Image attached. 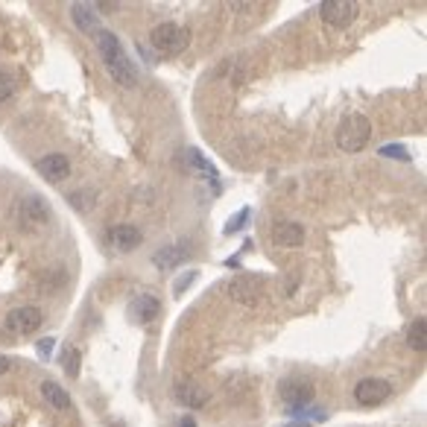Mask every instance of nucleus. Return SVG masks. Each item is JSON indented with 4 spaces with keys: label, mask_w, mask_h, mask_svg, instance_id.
<instances>
[{
    "label": "nucleus",
    "mask_w": 427,
    "mask_h": 427,
    "mask_svg": "<svg viewBox=\"0 0 427 427\" xmlns=\"http://www.w3.org/2000/svg\"><path fill=\"white\" fill-rule=\"evenodd\" d=\"M88 39L94 41L97 53L103 56V65H106V71L111 74V79H114L117 85H124V88H135V82H138L135 65H132L129 53L124 50V44H120V39L111 33V29H106V26H97V29H94V33H91Z\"/></svg>",
    "instance_id": "obj_1"
},
{
    "label": "nucleus",
    "mask_w": 427,
    "mask_h": 427,
    "mask_svg": "<svg viewBox=\"0 0 427 427\" xmlns=\"http://www.w3.org/2000/svg\"><path fill=\"white\" fill-rule=\"evenodd\" d=\"M372 138V124L369 117L360 114V111H351L340 120V129H337V146L343 152H360L366 149V144H369Z\"/></svg>",
    "instance_id": "obj_2"
},
{
    "label": "nucleus",
    "mask_w": 427,
    "mask_h": 427,
    "mask_svg": "<svg viewBox=\"0 0 427 427\" xmlns=\"http://www.w3.org/2000/svg\"><path fill=\"white\" fill-rule=\"evenodd\" d=\"M149 41L161 56H179V53H185L191 47V29L181 26V24L167 21V24H159L156 29H152Z\"/></svg>",
    "instance_id": "obj_3"
},
{
    "label": "nucleus",
    "mask_w": 427,
    "mask_h": 427,
    "mask_svg": "<svg viewBox=\"0 0 427 427\" xmlns=\"http://www.w3.org/2000/svg\"><path fill=\"white\" fill-rule=\"evenodd\" d=\"M15 220H18V226L21 228H26V231H39V228H44L50 220H53V211H50V205L44 202V196H24L18 205H15Z\"/></svg>",
    "instance_id": "obj_4"
},
{
    "label": "nucleus",
    "mask_w": 427,
    "mask_h": 427,
    "mask_svg": "<svg viewBox=\"0 0 427 427\" xmlns=\"http://www.w3.org/2000/svg\"><path fill=\"white\" fill-rule=\"evenodd\" d=\"M319 15L328 26L333 29H346L357 21L360 15V6L354 4V0H322L319 4Z\"/></svg>",
    "instance_id": "obj_5"
},
{
    "label": "nucleus",
    "mask_w": 427,
    "mask_h": 427,
    "mask_svg": "<svg viewBox=\"0 0 427 427\" xmlns=\"http://www.w3.org/2000/svg\"><path fill=\"white\" fill-rule=\"evenodd\" d=\"M41 325H44V313H41V308H33V304L15 308L6 316V331L18 333V337H29V333H36Z\"/></svg>",
    "instance_id": "obj_6"
},
{
    "label": "nucleus",
    "mask_w": 427,
    "mask_h": 427,
    "mask_svg": "<svg viewBox=\"0 0 427 427\" xmlns=\"http://www.w3.org/2000/svg\"><path fill=\"white\" fill-rule=\"evenodd\" d=\"M126 316H129V322L146 328V325H152V322L161 316V301L152 296V293H138V296L129 298V304H126Z\"/></svg>",
    "instance_id": "obj_7"
},
{
    "label": "nucleus",
    "mask_w": 427,
    "mask_h": 427,
    "mask_svg": "<svg viewBox=\"0 0 427 427\" xmlns=\"http://www.w3.org/2000/svg\"><path fill=\"white\" fill-rule=\"evenodd\" d=\"M263 287H266L263 276H237L234 281H228V298L237 304H258Z\"/></svg>",
    "instance_id": "obj_8"
},
{
    "label": "nucleus",
    "mask_w": 427,
    "mask_h": 427,
    "mask_svg": "<svg viewBox=\"0 0 427 427\" xmlns=\"http://www.w3.org/2000/svg\"><path fill=\"white\" fill-rule=\"evenodd\" d=\"M389 395H392V383L386 378H363L354 386V398L363 407H378L389 398Z\"/></svg>",
    "instance_id": "obj_9"
},
{
    "label": "nucleus",
    "mask_w": 427,
    "mask_h": 427,
    "mask_svg": "<svg viewBox=\"0 0 427 427\" xmlns=\"http://www.w3.org/2000/svg\"><path fill=\"white\" fill-rule=\"evenodd\" d=\"M281 401H284L287 413H304V407L313 401V386L304 381H287L281 386Z\"/></svg>",
    "instance_id": "obj_10"
},
{
    "label": "nucleus",
    "mask_w": 427,
    "mask_h": 427,
    "mask_svg": "<svg viewBox=\"0 0 427 427\" xmlns=\"http://www.w3.org/2000/svg\"><path fill=\"white\" fill-rule=\"evenodd\" d=\"M272 243H276L278 249H298V246H304V228L293 220L276 223L272 226Z\"/></svg>",
    "instance_id": "obj_11"
},
{
    "label": "nucleus",
    "mask_w": 427,
    "mask_h": 427,
    "mask_svg": "<svg viewBox=\"0 0 427 427\" xmlns=\"http://www.w3.org/2000/svg\"><path fill=\"white\" fill-rule=\"evenodd\" d=\"M188 258H191V243H170V246H161L156 255H152V263L159 269H176Z\"/></svg>",
    "instance_id": "obj_12"
},
{
    "label": "nucleus",
    "mask_w": 427,
    "mask_h": 427,
    "mask_svg": "<svg viewBox=\"0 0 427 427\" xmlns=\"http://www.w3.org/2000/svg\"><path fill=\"white\" fill-rule=\"evenodd\" d=\"M36 170L47 179V181H62L71 176V161L65 156H59V152H50V156L39 159L36 161Z\"/></svg>",
    "instance_id": "obj_13"
},
{
    "label": "nucleus",
    "mask_w": 427,
    "mask_h": 427,
    "mask_svg": "<svg viewBox=\"0 0 427 427\" xmlns=\"http://www.w3.org/2000/svg\"><path fill=\"white\" fill-rule=\"evenodd\" d=\"M109 240H111V246H114L117 252H132V249L141 246L144 234H141V228H135V226H111V228H109Z\"/></svg>",
    "instance_id": "obj_14"
},
{
    "label": "nucleus",
    "mask_w": 427,
    "mask_h": 427,
    "mask_svg": "<svg viewBox=\"0 0 427 427\" xmlns=\"http://www.w3.org/2000/svg\"><path fill=\"white\" fill-rule=\"evenodd\" d=\"M176 398L185 404V407L196 410V407H205V404H208V389L199 386V383H194V381H179V383H176Z\"/></svg>",
    "instance_id": "obj_15"
},
{
    "label": "nucleus",
    "mask_w": 427,
    "mask_h": 427,
    "mask_svg": "<svg viewBox=\"0 0 427 427\" xmlns=\"http://www.w3.org/2000/svg\"><path fill=\"white\" fill-rule=\"evenodd\" d=\"M71 18H74V24L82 29L85 36H91L97 26H103V24H100V18H97V12H94V6H91V4H71Z\"/></svg>",
    "instance_id": "obj_16"
},
{
    "label": "nucleus",
    "mask_w": 427,
    "mask_h": 427,
    "mask_svg": "<svg viewBox=\"0 0 427 427\" xmlns=\"http://www.w3.org/2000/svg\"><path fill=\"white\" fill-rule=\"evenodd\" d=\"M188 164L202 176V179H208L211 185H214V191H220V173H217V167H214L199 149H188Z\"/></svg>",
    "instance_id": "obj_17"
},
{
    "label": "nucleus",
    "mask_w": 427,
    "mask_h": 427,
    "mask_svg": "<svg viewBox=\"0 0 427 427\" xmlns=\"http://www.w3.org/2000/svg\"><path fill=\"white\" fill-rule=\"evenodd\" d=\"M41 398L53 410H68L71 407V395L65 392V386H59L56 381H41Z\"/></svg>",
    "instance_id": "obj_18"
},
{
    "label": "nucleus",
    "mask_w": 427,
    "mask_h": 427,
    "mask_svg": "<svg viewBox=\"0 0 427 427\" xmlns=\"http://www.w3.org/2000/svg\"><path fill=\"white\" fill-rule=\"evenodd\" d=\"M407 346H410L413 351H418V354L427 351V319H424V316H418V319L410 325V331H407Z\"/></svg>",
    "instance_id": "obj_19"
},
{
    "label": "nucleus",
    "mask_w": 427,
    "mask_h": 427,
    "mask_svg": "<svg viewBox=\"0 0 427 427\" xmlns=\"http://www.w3.org/2000/svg\"><path fill=\"white\" fill-rule=\"evenodd\" d=\"M62 369H65L68 378H79V372H82V354H79L76 346H65L62 348Z\"/></svg>",
    "instance_id": "obj_20"
},
{
    "label": "nucleus",
    "mask_w": 427,
    "mask_h": 427,
    "mask_svg": "<svg viewBox=\"0 0 427 427\" xmlns=\"http://www.w3.org/2000/svg\"><path fill=\"white\" fill-rule=\"evenodd\" d=\"M18 88V79L9 74V71H0V103H6Z\"/></svg>",
    "instance_id": "obj_21"
},
{
    "label": "nucleus",
    "mask_w": 427,
    "mask_h": 427,
    "mask_svg": "<svg viewBox=\"0 0 427 427\" xmlns=\"http://www.w3.org/2000/svg\"><path fill=\"white\" fill-rule=\"evenodd\" d=\"M383 159H398V161H410L413 156L407 152V146H401V144H386V146H381L378 149Z\"/></svg>",
    "instance_id": "obj_22"
},
{
    "label": "nucleus",
    "mask_w": 427,
    "mask_h": 427,
    "mask_svg": "<svg viewBox=\"0 0 427 427\" xmlns=\"http://www.w3.org/2000/svg\"><path fill=\"white\" fill-rule=\"evenodd\" d=\"M249 214H252V208H240V211L234 214V217H231V220L226 223V228H223V231H226V234H237V231H240L243 226H246Z\"/></svg>",
    "instance_id": "obj_23"
},
{
    "label": "nucleus",
    "mask_w": 427,
    "mask_h": 427,
    "mask_svg": "<svg viewBox=\"0 0 427 427\" xmlns=\"http://www.w3.org/2000/svg\"><path fill=\"white\" fill-rule=\"evenodd\" d=\"M53 346H56V337H44V340H39V357L47 360L50 351H53Z\"/></svg>",
    "instance_id": "obj_24"
},
{
    "label": "nucleus",
    "mask_w": 427,
    "mask_h": 427,
    "mask_svg": "<svg viewBox=\"0 0 427 427\" xmlns=\"http://www.w3.org/2000/svg\"><path fill=\"white\" fill-rule=\"evenodd\" d=\"M194 278H196V272H188V276H185V278H179V281L173 284V293H176V296H181V293H185V290H188V284H191Z\"/></svg>",
    "instance_id": "obj_25"
},
{
    "label": "nucleus",
    "mask_w": 427,
    "mask_h": 427,
    "mask_svg": "<svg viewBox=\"0 0 427 427\" xmlns=\"http://www.w3.org/2000/svg\"><path fill=\"white\" fill-rule=\"evenodd\" d=\"M9 369H12V360L6 354H0V375H6Z\"/></svg>",
    "instance_id": "obj_26"
},
{
    "label": "nucleus",
    "mask_w": 427,
    "mask_h": 427,
    "mask_svg": "<svg viewBox=\"0 0 427 427\" xmlns=\"http://www.w3.org/2000/svg\"><path fill=\"white\" fill-rule=\"evenodd\" d=\"M176 427H199V424H196V418H194V416H181V421H179Z\"/></svg>",
    "instance_id": "obj_27"
},
{
    "label": "nucleus",
    "mask_w": 427,
    "mask_h": 427,
    "mask_svg": "<svg viewBox=\"0 0 427 427\" xmlns=\"http://www.w3.org/2000/svg\"><path fill=\"white\" fill-rule=\"evenodd\" d=\"M287 427H311L308 421H293V424H287Z\"/></svg>",
    "instance_id": "obj_28"
}]
</instances>
